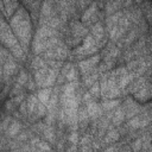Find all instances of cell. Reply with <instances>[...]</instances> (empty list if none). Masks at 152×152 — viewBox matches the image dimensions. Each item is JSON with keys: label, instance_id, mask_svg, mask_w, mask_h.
I'll use <instances>...</instances> for the list:
<instances>
[{"label": "cell", "instance_id": "cell-1", "mask_svg": "<svg viewBox=\"0 0 152 152\" xmlns=\"http://www.w3.org/2000/svg\"><path fill=\"white\" fill-rule=\"evenodd\" d=\"M10 25L17 36L19 43L24 48V50L27 52V46L31 40L32 36V24H31V17L27 12V10L23 6H20L15 13L10 19Z\"/></svg>", "mask_w": 152, "mask_h": 152}, {"label": "cell", "instance_id": "cell-2", "mask_svg": "<svg viewBox=\"0 0 152 152\" xmlns=\"http://www.w3.org/2000/svg\"><path fill=\"white\" fill-rule=\"evenodd\" d=\"M99 48H97V44L94 39V37L91 34H88L87 37L83 38L82 40V44L81 45H77L76 49H74L72 53L78 57V58H82V57H87V56H93L97 52Z\"/></svg>", "mask_w": 152, "mask_h": 152}, {"label": "cell", "instance_id": "cell-3", "mask_svg": "<svg viewBox=\"0 0 152 152\" xmlns=\"http://www.w3.org/2000/svg\"><path fill=\"white\" fill-rule=\"evenodd\" d=\"M0 37H1L2 45L6 46L8 50L12 49L13 46L20 44L19 40H18V38H17V36L14 34V32H13L10 23L7 24L5 19L1 20V36Z\"/></svg>", "mask_w": 152, "mask_h": 152}, {"label": "cell", "instance_id": "cell-4", "mask_svg": "<svg viewBox=\"0 0 152 152\" xmlns=\"http://www.w3.org/2000/svg\"><path fill=\"white\" fill-rule=\"evenodd\" d=\"M69 56V50L66 44H61L55 48H51L42 53V57L44 59H55V61H64Z\"/></svg>", "mask_w": 152, "mask_h": 152}, {"label": "cell", "instance_id": "cell-5", "mask_svg": "<svg viewBox=\"0 0 152 152\" xmlns=\"http://www.w3.org/2000/svg\"><path fill=\"white\" fill-rule=\"evenodd\" d=\"M18 71V63L15 57L12 55L10 58H7L4 63H1V81L5 83L6 80H10L11 76L17 74Z\"/></svg>", "mask_w": 152, "mask_h": 152}, {"label": "cell", "instance_id": "cell-6", "mask_svg": "<svg viewBox=\"0 0 152 152\" xmlns=\"http://www.w3.org/2000/svg\"><path fill=\"white\" fill-rule=\"evenodd\" d=\"M101 55H93L83 61H80L78 62V69L81 71L82 75H86L90 71H93L94 69H96V65L100 63L101 61Z\"/></svg>", "mask_w": 152, "mask_h": 152}, {"label": "cell", "instance_id": "cell-7", "mask_svg": "<svg viewBox=\"0 0 152 152\" xmlns=\"http://www.w3.org/2000/svg\"><path fill=\"white\" fill-rule=\"evenodd\" d=\"M151 124V120L148 118V115L145 113V112H140L139 114H137L135 116L128 119V122H127V127L128 128H132V129H140V128H144L146 126H148Z\"/></svg>", "mask_w": 152, "mask_h": 152}, {"label": "cell", "instance_id": "cell-8", "mask_svg": "<svg viewBox=\"0 0 152 152\" xmlns=\"http://www.w3.org/2000/svg\"><path fill=\"white\" fill-rule=\"evenodd\" d=\"M124 112H125V115H126V119H131L133 116H135L137 114H139L141 112V106L134 101L133 99L131 97H127L124 100L122 104H121Z\"/></svg>", "mask_w": 152, "mask_h": 152}, {"label": "cell", "instance_id": "cell-9", "mask_svg": "<svg viewBox=\"0 0 152 152\" xmlns=\"http://www.w3.org/2000/svg\"><path fill=\"white\" fill-rule=\"evenodd\" d=\"M133 97L139 102H147L152 99V83L147 81L139 90L133 94Z\"/></svg>", "mask_w": 152, "mask_h": 152}, {"label": "cell", "instance_id": "cell-10", "mask_svg": "<svg viewBox=\"0 0 152 152\" xmlns=\"http://www.w3.org/2000/svg\"><path fill=\"white\" fill-rule=\"evenodd\" d=\"M69 30H70V33H72L74 36L78 37L81 39H83L84 37H87L89 34L87 26L82 21H78V20H72L69 25Z\"/></svg>", "mask_w": 152, "mask_h": 152}, {"label": "cell", "instance_id": "cell-11", "mask_svg": "<svg viewBox=\"0 0 152 152\" xmlns=\"http://www.w3.org/2000/svg\"><path fill=\"white\" fill-rule=\"evenodd\" d=\"M19 8L18 0H1V10L5 17L10 18Z\"/></svg>", "mask_w": 152, "mask_h": 152}, {"label": "cell", "instance_id": "cell-12", "mask_svg": "<svg viewBox=\"0 0 152 152\" xmlns=\"http://www.w3.org/2000/svg\"><path fill=\"white\" fill-rule=\"evenodd\" d=\"M86 108H87V112H88V114H89V116H90L91 119H97V118H100L101 114H102V112H103L102 108H101V104H99V103L95 101V99H93V100L86 102Z\"/></svg>", "mask_w": 152, "mask_h": 152}, {"label": "cell", "instance_id": "cell-13", "mask_svg": "<svg viewBox=\"0 0 152 152\" xmlns=\"http://www.w3.org/2000/svg\"><path fill=\"white\" fill-rule=\"evenodd\" d=\"M49 70H50V66L46 65L44 68H40L38 70H34V76H33V80L36 81V84L38 88H43V84L48 77V74H49Z\"/></svg>", "mask_w": 152, "mask_h": 152}, {"label": "cell", "instance_id": "cell-14", "mask_svg": "<svg viewBox=\"0 0 152 152\" xmlns=\"http://www.w3.org/2000/svg\"><path fill=\"white\" fill-rule=\"evenodd\" d=\"M122 13H124V12L118 11V12H115L114 14L107 15V18H106V30H107V32H109L112 28H114V27L118 26V24H119V19L121 18Z\"/></svg>", "mask_w": 152, "mask_h": 152}, {"label": "cell", "instance_id": "cell-15", "mask_svg": "<svg viewBox=\"0 0 152 152\" xmlns=\"http://www.w3.org/2000/svg\"><path fill=\"white\" fill-rule=\"evenodd\" d=\"M126 119V115H125V112L121 107V104H119L115 110L113 112V115H112V125L113 126H120Z\"/></svg>", "mask_w": 152, "mask_h": 152}, {"label": "cell", "instance_id": "cell-16", "mask_svg": "<svg viewBox=\"0 0 152 152\" xmlns=\"http://www.w3.org/2000/svg\"><path fill=\"white\" fill-rule=\"evenodd\" d=\"M100 75H101V74L99 72L97 68L94 69L93 71H90V72L83 75V86H84V87H91L95 82H97Z\"/></svg>", "mask_w": 152, "mask_h": 152}, {"label": "cell", "instance_id": "cell-17", "mask_svg": "<svg viewBox=\"0 0 152 152\" xmlns=\"http://www.w3.org/2000/svg\"><path fill=\"white\" fill-rule=\"evenodd\" d=\"M140 8H141L142 15L146 19V21L150 23V24H152V4L148 0H144L141 2Z\"/></svg>", "mask_w": 152, "mask_h": 152}, {"label": "cell", "instance_id": "cell-18", "mask_svg": "<svg viewBox=\"0 0 152 152\" xmlns=\"http://www.w3.org/2000/svg\"><path fill=\"white\" fill-rule=\"evenodd\" d=\"M120 8H122V4L118 0H107L106 1V14L110 15L114 14L115 12H118Z\"/></svg>", "mask_w": 152, "mask_h": 152}, {"label": "cell", "instance_id": "cell-19", "mask_svg": "<svg viewBox=\"0 0 152 152\" xmlns=\"http://www.w3.org/2000/svg\"><path fill=\"white\" fill-rule=\"evenodd\" d=\"M120 103H121V101L119 99H104L101 102V108L104 112H110L114 108H116Z\"/></svg>", "mask_w": 152, "mask_h": 152}, {"label": "cell", "instance_id": "cell-20", "mask_svg": "<svg viewBox=\"0 0 152 152\" xmlns=\"http://www.w3.org/2000/svg\"><path fill=\"white\" fill-rule=\"evenodd\" d=\"M20 128H21L20 122L18 120H12V122L10 124V126L6 129V137L7 138H14L19 133Z\"/></svg>", "mask_w": 152, "mask_h": 152}, {"label": "cell", "instance_id": "cell-21", "mask_svg": "<svg viewBox=\"0 0 152 152\" xmlns=\"http://www.w3.org/2000/svg\"><path fill=\"white\" fill-rule=\"evenodd\" d=\"M51 94H52V89H51V87H48V88L39 89L38 93H37V96H38V100L46 106L50 97H51Z\"/></svg>", "mask_w": 152, "mask_h": 152}, {"label": "cell", "instance_id": "cell-22", "mask_svg": "<svg viewBox=\"0 0 152 152\" xmlns=\"http://www.w3.org/2000/svg\"><path fill=\"white\" fill-rule=\"evenodd\" d=\"M99 11V6H97V4L96 2H91L89 6H88V8L86 10V12L82 14V23L84 24V23H87L96 12Z\"/></svg>", "mask_w": 152, "mask_h": 152}, {"label": "cell", "instance_id": "cell-23", "mask_svg": "<svg viewBox=\"0 0 152 152\" xmlns=\"http://www.w3.org/2000/svg\"><path fill=\"white\" fill-rule=\"evenodd\" d=\"M120 139V133L118 129H109L106 134V137L103 138V142L104 144H113V142H116L118 140Z\"/></svg>", "mask_w": 152, "mask_h": 152}, {"label": "cell", "instance_id": "cell-24", "mask_svg": "<svg viewBox=\"0 0 152 152\" xmlns=\"http://www.w3.org/2000/svg\"><path fill=\"white\" fill-rule=\"evenodd\" d=\"M38 96L37 95H30L27 97V108H28V115L31 114H34V110H36V107H37V103H38Z\"/></svg>", "mask_w": 152, "mask_h": 152}, {"label": "cell", "instance_id": "cell-25", "mask_svg": "<svg viewBox=\"0 0 152 152\" xmlns=\"http://www.w3.org/2000/svg\"><path fill=\"white\" fill-rule=\"evenodd\" d=\"M48 64H46V61L43 58V57H38V56H36V57H33V59H32V62H31V68L33 69V71L34 70H38V69H40V68H44V66H46Z\"/></svg>", "mask_w": 152, "mask_h": 152}, {"label": "cell", "instance_id": "cell-26", "mask_svg": "<svg viewBox=\"0 0 152 152\" xmlns=\"http://www.w3.org/2000/svg\"><path fill=\"white\" fill-rule=\"evenodd\" d=\"M48 113V108L44 103H42L40 101H38L37 103V107H36V110H34V114H36V118H43Z\"/></svg>", "mask_w": 152, "mask_h": 152}, {"label": "cell", "instance_id": "cell-27", "mask_svg": "<svg viewBox=\"0 0 152 152\" xmlns=\"http://www.w3.org/2000/svg\"><path fill=\"white\" fill-rule=\"evenodd\" d=\"M43 133H44V137L48 139L49 142H53L55 140V133H53V129L51 127V125H46L43 129Z\"/></svg>", "mask_w": 152, "mask_h": 152}, {"label": "cell", "instance_id": "cell-28", "mask_svg": "<svg viewBox=\"0 0 152 152\" xmlns=\"http://www.w3.org/2000/svg\"><path fill=\"white\" fill-rule=\"evenodd\" d=\"M89 93L93 95V97L96 100L97 97L101 96V88H100V83L99 82H95L91 87H89Z\"/></svg>", "mask_w": 152, "mask_h": 152}, {"label": "cell", "instance_id": "cell-29", "mask_svg": "<svg viewBox=\"0 0 152 152\" xmlns=\"http://www.w3.org/2000/svg\"><path fill=\"white\" fill-rule=\"evenodd\" d=\"M28 75L25 70H21L19 74H18V78H17V83L20 84V86H26L27 81H28Z\"/></svg>", "mask_w": 152, "mask_h": 152}, {"label": "cell", "instance_id": "cell-30", "mask_svg": "<svg viewBox=\"0 0 152 152\" xmlns=\"http://www.w3.org/2000/svg\"><path fill=\"white\" fill-rule=\"evenodd\" d=\"M65 80H66V82L77 81V71H76V69H75L74 65H72V68L68 71V74L65 75Z\"/></svg>", "mask_w": 152, "mask_h": 152}, {"label": "cell", "instance_id": "cell-31", "mask_svg": "<svg viewBox=\"0 0 152 152\" xmlns=\"http://www.w3.org/2000/svg\"><path fill=\"white\" fill-rule=\"evenodd\" d=\"M12 122V118L10 116V115H7V116H2V121H1V131L2 132H6V129H7V127L10 126V124Z\"/></svg>", "mask_w": 152, "mask_h": 152}, {"label": "cell", "instance_id": "cell-32", "mask_svg": "<svg viewBox=\"0 0 152 152\" xmlns=\"http://www.w3.org/2000/svg\"><path fill=\"white\" fill-rule=\"evenodd\" d=\"M141 146H142V140H141V138L139 137V138H137V139L133 141L131 148H132L133 151H139V150H141Z\"/></svg>", "mask_w": 152, "mask_h": 152}, {"label": "cell", "instance_id": "cell-33", "mask_svg": "<svg viewBox=\"0 0 152 152\" xmlns=\"http://www.w3.org/2000/svg\"><path fill=\"white\" fill-rule=\"evenodd\" d=\"M141 110L145 112V113L148 115V118H150V120H151V122H152V103L145 104L144 107H141Z\"/></svg>", "mask_w": 152, "mask_h": 152}, {"label": "cell", "instance_id": "cell-34", "mask_svg": "<svg viewBox=\"0 0 152 152\" xmlns=\"http://www.w3.org/2000/svg\"><path fill=\"white\" fill-rule=\"evenodd\" d=\"M68 139H69V141H70L72 145H76L77 141H78V134H77V132H76V131H72V132L69 134Z\"/></svg>", "mask_w": 152, "mask_h": 152}, {"label": "cell", "instance_id": "cell-35", "mask_svg": "<svg viewBox=\"0 0 152 152\" xmlns=\"http://www.w3.org/2000/svg\"><path fill=\"white\" fill-rule=\"evenodd\" d=\"M36 148L37 150H51V147L48 145V142H45V141H39L38 144H37V146H36Z\"/></svg>", "mask_w": 152, "mask_h": 152}, {"label": "cell", "instance_id": "cell-36", "mask_svg": "<svg viewBox=\"0 0 152 152\" xmlns=\"http://www.w3.org/2000/svg\"><path fill=\"white\" fill-rule=\"evenodd\" d=\"M33 1H37V0H24V4L27 6L28 4H31V2H33Z\"/></svg>", "mask_w": 152, "mask_h": 152}, {"label": "cell", "instance_id": "cell-37", "mask_svg": "<svg viewBox=\"0 0 152 152\" xmlns=\"http://www.w3.org/2000/svg\"><path fill=\"white\" fill-rule=\"evenodd\" d=\"M142 1H144V0H135V2H137V4H141Z\"/></svg>", "mask_w": 152, "mask_h": 152}, {"label": "cell", "instance_id": "cell-38", "mask_svg": "<svg viewBox=\"0 0 152 152\" xmlns=\"http://www.w3.org/2000/svg\"><path fill=\"white\" fill-rule=\"evenodd\" d=\"M151 75H152V72H151Z\"/></svg>", "mask_w": 152, "mask_h": 152}]
</instances>
